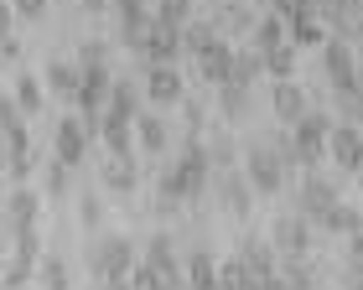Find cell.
Segmentation results:
<instances>
[{
  "label": "cell",
  "mask_w": 363,
  "mask_h": 290,
  "mask_svg": "<svg viewBox=\"0 0 363 290\" xmlns=\"http://www.w3.org/2000/svg\"><path fill=\"white\" fill-rule=\"evenodd\" d=\"M213 182V161H208V145L203 140H187L182 156L161 171V207H177V202H192L203 197Z\"/></svg>",
  "instance_id": "obj_1"
},
{
  "label": "cell",
  "mask_w": 363,
  "mask_h": 290,
  "mask_svg": "<svg viewBox=\"0 0 363 290\" xmlns=\"http://www.w3.org/2000/svg\"><path fill=\"white\" fill-rule=\"evenodd\" d=\"M327 130H333V120H327L322 109H306L301 120H291V135L275 140L280 161H286L291 171H311L327 156Z\"/></svg>",
  "instance_id": "obj_2"
},
{
  "label": "cell",
  "mask_w": 363,
  "mask_h": 290,
  "mask_svg": "<svg viewBox=\"0 0 363 290\" xmlns=\"http://www.w3.org/2000/svg\"><path fill=\"white\" fill-rule=\"evenodd\" d=\"M140 249L130 244L125 233H99L89 244V275L99 285H130V269H135Z\"/></svg>",
  "instance_id": "obj_3"
},
{
  "label": "cell",
  "mask_w": 363,
  "mask_h": 290,
  "mask_svg": "<svg viewBox=\"0 0 363 290\" xmlns=\"http://www.w3.org/2000/svg\"><path fill=\"white\" fill-rule=\"evenodd\" d=\"M322 73H327V83H333L337 93V104H348L358 83H363V73H358V62H353V47L342 42V37H327L322 42Z\"/></svg>",
  "instance_id": "obj_4"
},
{
  "label": "cell",
  "mask_w": 363,
  "mask_h": 290,
  "mask_svg": "<svg viewBox=\"0 0 363 290\" xmlns=\"http://www.w3.org/2000/svg\"><path fill=\"white\" fill-rule=\"evenodd\" d=\"M244 176H250L255 197H275V192L286 187L291 166L280 161V151H275V145H250V151H244Z\"/></svg>",
  "instance_id": "obj_5"
},
{
  "label": "cell",
  "mask_w": 363,
  "mask_h": 290,
  "mask_svg": "<svg viewBox=\"0 0 363 290\" xmlns=\"http://www.w3.org/2000/svg\"><path fill=\"white\" fill-rule=\"evenodd\" d=\"M89 145H94V124L84 115H62L57 130H52V156L62 166H84L89 161Z\"/></svg>",
  "instance_id": "obj_6"
},
{
  "label": "cell",
  "mask_w": 363,
  "mask_h": 290,
  "mask_svg": "<svg viewBox=\"0 0 363 290\" xmlns=\"http://www.w3.org/2000/svg\"><path fill=\"white\" fill-rule=\"evenodd\" d=\"M37 260H42V238H37V223L31 228H16V249H11V269L0 275V285H31L37 280Z\"/></svg>",
  "instance_id": "obj_7"
},
{
  "label": "cell",
  "mask_w": 363,
  "mask_h": 290,
  "mask_svg": "<svg viewBox=\"0 0 363 290\" xmlns=\"http://www.w3.org/2000/svg\"><path fill=\"white\" fill-rule=\"evenodd\" d=\"M109 83H114V73H109V62H94V68H84V78H78V115H84L89 124L104 115V104H109Z\"/></svg>",
  "instance_id": "obj_8"
},
{
  "label": "cell",
  "mask_w": 363,
  "mask_h": 290,
  "mask_svg": "<svg viewBox=\"0 0 363 290\" xmlns=\"http://www.w3.org/2000/svg\"><path fill=\"white\" fill-rule=\"evenodd\" d=\"M140 88H145V99H151L156 109H172V104L187 99V83H182V68H177V62H151Z\"/></svg>",
  "instance_id": "obj_9"
},
{
  "label": "cell",
  "mask_w": 363,
  "mask_h": 290,
  "mask_svg": "<svg viewBox=\"0 0 363 290\" xmlns=\"http://www.w3.org/2000/svg\"><path fill=\"white\" fill-rule=\"evenodd\" d=\"M135 57L151 68V62H182V26H172V21H151V31L140 37V47H135Z\"/></svg>",
  "instance_id": "obj_10"
},
{
  "label": "cell",
  "mask_w": 363,
  "mask_h": 290,
  "mask_svg": "<svg viewBox=\"0 0 363 290\" xmlns=\"http://www.w3.org/2000/svg\"><path fill=\"white\" fill-rule=\"evenodd\" d=\"M327 156L337 161V171H363V124H333V130H327Z\"/></svg>",
  "instance_id": "obj_11"
},
{
  "label": "cell",
  "mask_w": 363,
  "mask_h": 290,
  "mask_svg": "<svg viewBox=\"0 0 363 290\" xmlns=\"http://www.w3.org/2000/svg\"><path fill=\"white\" fill-rule=\"evenodd\" d=\"M333 202H337V187L327 182V176L306 171V176H301V187H296V213H301V218L311 223V228H317V218H322Z\"/></svg>",
  "instance_id": "obj_12"
},
{
  "label": "cell",
  "mask_w": 363,
  "mask_h": 290,
  "mask_svg": "<svg viewBox=\"0 0 363 290\" xmlns=\"http://www.w3.org/2000/svg\"><path fill=\"white\" fill-rule=\"evenodd\" d=\"M239 260H244V269H250V290H259V285H280L275 244H265V238H244V244H239Z\"/></svg>",
  "instance_id": "obj_13"
},
{
  "label": "cell",
  "mask_w": 363,
  "mask_h": 290,
  "mask_svg": "<svg viewBox=\"0 0 363 290\" xmlns=\"http://www.w3.org/2000/svg\"><path fill=\"white\" fill-rule=\"evenodd\" d=\"M94 140H104L109 156H130L135 151V120L114 115V109H104V115L94 120Z\"/></svg>",
  "instance_id": "obj_14"
},
{
  "label": "cell",
  "mask_w": 363,
  "mask_h": 290,
  "mask_svg": "<svg viewBox=\"0 0 363 290\" xmlns=\"http://www.w3.org/2000/svg\"><path fill=\"white\" fill-rule=\"evenodd\" d=\"M140 260L156 265L161 275H167V285H182V254H177V238L172 233H151V238H145V249H140Z\"/></svg>",
  "instance_id": "obj_15"
},
{
  "label": "cell",
  "mask_w": 363,
  "mask_h": 290,
  "mask_svg": "<svg viewBox=\"0 0 363 290\" xmlns=\"http://www.w3.org/2000/svg\"><path fill=\"white\" fill-rule=\"evenodd\" d=\"M270 109H275V120H286V124H291V120H301L306 109H311V104H306V88L296 83V78H275V88H270Z\"/></svg>",
  "instance_id": "obj_16"
},
{
  "label": "cell",
  "mask_w": 363,
  "mask_h": 290,
  "mask_svg": "<svg viewBox=\"0 0 363 290\" xmlns=\"http://www.w3.org/2000/svg\"><path fill=\"white\" fill-rule=\"evenodd\" d=\"M99 182H104L109 192H120V197H125V192H135V187H140V166H135V151H130V156H109L104 166H99Z\"/></svg>",
  "instance_id": "obj_17"
},
{
  "label": "cell",
  "mask_w": 363,
  "mask_h": 290,
  "mask_svg": "<svg viewBox=\"0 0 363 290\" xmlns=\"http://www.w3.org/2000/svg\"><path fill=\"white\" fill-rule=\"evenodd\" d=\"M135 145L145 156H167L172 151V124L161 115H135Z\"/></svg>",
  "instance_id": "obj_18"
},
{
  "label": "cell",
  "mask_w": 363,
  "mask_h": 290,
  "mask_svg": "<svg viewBox=\"0 0 363 290\" xmlns=\"http://www.w3.org/2000/svg\"><path fill=\"white\" fill-rule=\"evenodd\" d=\"M0 207H6V223H11V233H16V228H31V223L42 218V197H37L31 187H16V192H11V197L0 202Z\"/></svg>",
  "instance_id": "obj_19"
},
{
  "label": "cell",
  "mask_w": 363,
  "mask_h": 290,
  "mask_svg": "<svg viewBox=\"0 0 363 290\" xmlns=\"http://www.w3.org/2000/svg\"><path fill=\"white\" fill-rule=\"evenodd\" d=\"M192 62H197V68H203V78H208L213 88H218V83H228V78H234V47H228L223 37L213 42V47H208L203 57H192Z\"/></svg>",
  "instance_id": "obj_20"
},
{
  "label": "cell",
  "mask_w": 363,
  "mask_h": 290,
  "mask_svg": "<svg viewBox=\"0 0 363 290\" xmlns=\"http://www.w3.org/2000/svg\"><path fill=\"white\" fill-rule=\"evenodd\" d=\"M218 197H223V207H228L234 218H244V213L255 207V187H250V176H244V171H223Z\"/></svg>",
  "instance_id": "obj_21"
},
{
  "label": "cell",
  "mask_w": 363,
  "mask_h": 290,
  "mask_svg": "<svg viewBox=\"0 0 363 290\" xmlns=\"http://www.w3.org/2000/svg\"><path fill=\"white\" fill-rule=\"evenodd\" d=\"M306 244H311V223L301 213H286L275 223V249L280 254H306Z\"/></svg>",
  "instance_id": "obj_22"
},
{
  "label": "cell",
  "mask_w": 363,
  "mask_h": 290,
  "mask_svg": "<svg viewBox=\"0 0 363 290\" xmlns=\"http://www.w3.org/2000/svg\"><path fill=\"white\" fill-rule=\"evenodd\" d=\"M78 78H84V68L78 62H47V73H42V83H47V93H57V99H78Z\"/></svg>",
  "instance_id": "obj_23"
},
{
  "label": "cell",
  "mask_w": 363,
  "mask_h": 290,
  "mask_svg": "<svg viewBox=\"0 0 363 290\" xmlns=\"http://www.w3.org/2000/svg\"><path fill=\"white\" fill-rule=\"evenodd\" d=\"M140 99H145V88L135 83V78H114L104 109H114V115H125V120H135V115H140Z\"/></svg>",
  "instance_id": "obj_24"
},
{
  "label": "cell",
  "mask_w": 363,
  "mask_h": 290,
  "mask_svg": "<svg viewBox=\"0 0 363 290\" xmlns=\"http://www.w3.org/2000/svg\"><path fill=\"white\" fill-rule=\"evenodd\" d=\"M182 285H218V260L213 249H192L187 265H182Z\"/></svg>",
  "instance_id": "obj_25"
},
{
  "label": "cell",
  "mask_w": 363,
  "mask_h": 290,
  "mask_svg": "<svg viewBox=\"0 0 363 290\" xmlns=\"http://www.w3.org/2000/svg\"><path fill=\"white\" fill-rule=\"evenodd\" d=\"M358 223H363V213H358V207H348V202H333V207H327V213L317 218V228H327V233H342V238H348L353 228H358Z\"/></svg>",
  "instance_id": "obj_26"
},
{
  "label": "cell",
  "mask_w": 363,
  "mask_h": 290,
  "mask_svg": "<svg viewBox=\"0 0 363 290\" xmlns=\"http://www.w3.org/2000/svg\"><path fill=\"white\" fill-rule=\"evenodd\" d=\"M218 104H223L228 120H244L255 104V83H218Z\"/></svg>",
  "instance_id": "obj_27"
},
{
  "label": "cell",
  "mask_w": 363,
  "mask_h": 290,
  "mask_svg": "<svg viewBox=\"0 0 363 290\" xmlns=\"http://www.w3.org/2000/svg\"><path fill=\"white\" fill-rule=\"evenodd\" d=\"M291 37H286V16L280 11H270L265 21H255V52H270V47H286Z\"/></svg>",
  "instance_id": "obj_28"
},
{
  "label": "cell",
  "mask_w": 363,
  "mask_h": 290,
  "mask_svg": "<svg viewBox=\"0 0 363 290\" xmlns=\"http://www.w3.org/2000/svg\"><path fill=\"white\" fill-rule=\"evenodd\" d=\"M16 104H21V115H37V109L47 104V83L42 78H31V73H21L16 78V93H11Z\"/></svg>",
  "instance_id": "obj_29"
},
{
  "label": "cell",
  "mask_w": 363,
  "mask_h": 290,
  "mask_svg": "<svg viewBox=\"0 0 363 290\" xmlns=\"http://www.w3.org/2000/svg\"><path fill=\"white\" fill-rule=\"evenodd\" d=\"M280 285H317L322 275H317V265L306 260V254H280Z\"/></svg>",
  "instance_id": "obj_30"
},
{
  "label": "cell",
  "mask_w": 363,
  "mask_h": 290,
  "mask_svg": "<svg viewBox=\"0 0 363 290\" xmlns=\"http://www.w3.org/2000/svg\"><path fill=\"white\" fill-rule=\"evenodd\" d=\"M151 21H156V16H151V6H145V11H125V16H120V37H125V47H130V52L140 47V37L151 31Z\"/></svg>",
  "instance_id": "obj_31"
},
{
  "label": "cell",
  "mask_w": 363,
  "mask_h": 290,
  "mask_svg": "<svg viewBox=\"0 0 363 290\" xmlns=\"http://www.w3.org/2000/svg\"><path fill=\"white\" fill-rule=\"evenodd\" d=\"M259 68H265L270 78H291L296 73V47H270V52H259Z\"/></svg>",
  "instance_id": "obj_32"
},
{
  "label": "cell",
  "mask_w": 363,
  "mask_h": 290,
  "mask_svg": "<svg viewBox=\"0 0 363 290\" xmlns=\"http://www.w3.org/2000/svg\"><path fill=\"white\" fill-rule=\"evenodd\" d=\"M213 42H218V31H213V26H192V21L182 26V52H187V57H203Z\"/></svg>",
  "instance_id": "obj_33"
},
{
  "label": "cell",
  "mask_w": 363,
  "mask_h": 290,
  "mask_svg": "<svg viewBox=\"0 0 363 290\" xmlns=\"http://www.w3.org/2000/svg\"><path fill=\"white\" fill-rule=\"evenodd\" d=\"M37 285H52V290H62V285H73V269L62 265V260H37Z\"/></svg>",
  "instance_id": "obj_34"
},
{
  "label": "cell",
  "mask_w": 363,
  "mask_h": 290,
  "mask_svg": "<svg viewBox=\"0 0 363 290\" xmlns=\"http://www.w3.org/2000/svg\"><path fill=\"white\" fill-rule=\"evenodd\" d=\"M156 21L187 26V21H192V0H156Z\"/></svg>",
  "instance_id": "obj_35"
},
{
  "label": "cell",
  "mask_w": 363,
  "mask_h": 290,
  "mask_svg": "<svg viewBox=\"0 0 363 290\" xmlns=\"http://www.w3.org/2000/svg\"><path fill=\"white\" fill-rule=\"evenodd\" d=\"M130 285H135V290H161V285H167V275H161L156 265L135 260V269H130Z\"/></svg>",
  "instance_id": "obj_36"
},
{
  "label": "cell",
  "mask_w": 363,
  "mask_h": 290,
  "mask_svg": "<svg viewBox=\"0 0 363 290\" xmlns=\"http://www.w3.org/2000/svg\"><path fill=\"white\" fill-rule=\"evenodd\" d=\"M218 285H250V269H244L239 254H228V260L218 265Z\"/></svg>",
  "instance_id": "obj_37"
},
{
  "label": "cell",
  "mask_w": 363,
  "mask_h": 290,
  "mask_svg": "<svg viewBox=\"0 0 363 290\" xmlns=\"http://www.w3.org/2000/svg\"><path fill=\"white\" fill-rule=\"evenodd\" d=\"M68 171H73V166H62L57 156L47 161V176H42V182H47V192H62V187H68Z\"/></svg>",
  "instance_id": "obj_38"
},
{
  "label": "cell",
  "mask_w": 363,
  "mask_h": 290,
  "mask_svg": "<svg viewBox=\"0 0 363 290\" xmlns=\"http://www.w3.org/2000/svg\"><path fill=\"white\" fill-rule=\"evenodd\" d=\"M333 280H337V285H363V260H353V254H348V265H342Z\"/></svg>",
  "instance_id": "obj_39"
},
{
  "label": "cell",
  "mask_w": 363,
  "mask_h": 290,
  "mask_svg": "<svg viewBox=\"0 0 363 290\" xmlns=\"http://www.w3.org/2000/svg\"><path fill=\"white\" fill-rule=\"evenodd\" d=\"M16 6V16H26V21H42L47 16V0H11Z\"/></svg>",
  "instance_id": "obj_40"
},
{
  "label": "cell",
  "mask_w": 363,
  "mask_h": 290,
  "mask_svg": "<svg viewBox=\"0 0 363 290\" xmlns=\"http://www.w3.org/2000/svg\"><path fill=\"white\" fill-rule=\"evenodd\" d=\"M94 62H104V47L99 42H78V68H94Z\"/></svg>",
  "instance_id": "obj_41"
},
{
  "label": "cell",
  "mask_w": 363,
  "mask_h": 290,
  "mask_svg": "<svg viewBox=\"0 0 363 290\" xmlns=\"http://www.w3.org/2000/svg\"><path fill=\"white\" fill-rule=\"evenodd\" d=\"M78 218H84V228H99V197H84V202H78Z\"/></svg>",
  "instance_id": "obj_42"
},
{
  "label": "cell",
  "mask_w": 363,
  "mask_h": 290,
  "mask_svg": "<svg viewBox=\"0 0 363 290\" xmlns=\"http://www.w3.org/2000/svg\"><path fill=\"white\" fill-rule=\"evenodd\" d=\"M342 115H348L353 124H363V83H358V93H353V99L342 104Z\"/></svg>",
  "instance_id": "obj_43"
},
{
  "label": "cell",
  "mask_w": 363,
  "mask_h": 290,
  "mask_svg": "<svg viewBox=\"0 0 363 290\" xmlns=\"http://www.w3.org/2000/svg\"><path fill=\"white\" fill-rule=\"evenodd\" d=\"M348 254H353V260H363V223L348 233Z\"/></svg>",
  "instance_id": "obj_44"
},
{
  "label": "cell",
  "mask_w": 363,
  "mask_h": 290,
  "mask_svg": "<svg viewBox=\"0 0 363 290\" xmlns=\"http://www.w3.org/2000/svg\"><path fill=\"white\" fill-rule=\"evenodd\" d=\"M11 37V0H0V42Z\"/></svg>",
  "instance_id": "obj_45"
},
{
  "label": "cell",
  "mask_w": 363,
  "mask_h": 290,
  "mask_svg": "<svg viewBox=\"0 0 363 290\" xmlns=\"http://www.w3.org/2000/svg\"><path fill=\"white\" fill-rule=\"evenodd\" d=\"M109 6L120 11V16H125V11H145V6H151V0H109Z\"/></svg>",
  "instance_id": "obj_46"
},
{
  "label": "cell",
  "mask_w": 363,
  "mask_h": 290,
  "mask_svg": "<svg viewBox=\"0 0 363 290\" xmlns=\"http://www.w3.org/2000/svg\"><path fill=\"white\" fill-rule=\"evenodd\" d=\"M104 6H109V0H78V11H89V16H94V11H104Z\"/></svg>",
  "instance_id": "obj_47"
},
{
  "label": "cell",
  "mask_w": 363,
  "mask_h": 290,
  "mask_svg": "<svg viewBox=\"0 0 363 290\" xmlns=\"http://www.w3.org/2000/svg\"><path fill=\"white\" fill-rule=\"evenodd\" d=\"M11 166V151H6V140H0V171H6Z\"/></svg>",
  "instance_id": "obj_48"
},
{
  "label": "cell",
  "mask_w": 363,
  "mask_h": 290,
  "mask_svg": "<svg viewBox=\"0 0 363 290\" xmlns=\"http://www.w3.org/2000/svg\"><path fill=\"white\" fill-rule=\"evenodd\" d=\"M358 52H363V37H358Z\"/></svg>",
  "instance_id": "obj_49"
},
{
  "label": "cell",
  "mask_w": 363,
  "mask_h": 290,
  "mask_svg": "<svg viewBox=\"0 0 363 290\" xmlns=\"http://www.w3.org/2000/svg\"><path fill=\"white\" fill-rule=\"evenodd\" d=\"M358 182H363V171H358Z\"/></svg>",
  "instance_id": "obj_50"
},
{
  "label": "cell",
  "mask_w": 363,
  "mask_h": 290,
  "mask_svg": "<svg viewBox=\"0 0 363 290\" xmlns=\"http://www.w3.org/2000/svg\"><path fill=\"white\" fill-rule=\"evenodd\" d=\"M270 6H275V0H270Z\"/></svg>",
  "instance_id": "obj_51"
}]
</instances>
